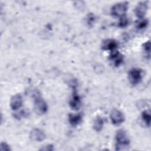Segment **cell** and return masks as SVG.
Segmentation results:
<instances>
[{
  "label": "cell",
  "mask_w": 151,
  "mask_h": 151,
  "mask_svg": "<svg viewBox=\"0 0 151 151\" xmlns=\"http://www.w3.org/2000/svg\"><path fill=\"white\" fill-rule=\"evenodd\" d=\"M116 150H124L127 148L130 143V139L127 132L123 129H119L117 131L115 136Z\"/></svg>",
  "instance_id": "6da1fadb"
},
{
  "label": "cell",
  "mask_w": 151,
  "mask_h": 151,
  "mask_svg": "<svg viewBox=\"0 0 151 151\" xmlns=\"http://www.w3.org/2000/svg\"><path fill=\"white\" fill-rule=\"evenodd\" d=\"M128 8L127 2H121L115 4L111 8V14L116 17H122L126 15Z\"/></svg>",
  "instance_id": "7a4b0ae2"
},
{
  "label": "cell",
  "mask_w": 151,
  "mask_h": 151,
  "mask_svg": "<svg viewBox=\"0 0 151 151\" xmlns=\"http://www.w3.org/2000/svg\"><path fill=\"white\" fill-rule=\"evenodd\" d=\"M142 70L137 68H133L131 69L128 73V79L132 85H137L140 83L142 80Z\"/></svg>",
  "instance_id": "3957f363"
},
{
  "label": "cell",
  "mask_w": 151,
  "mask_h": 151,
  "mask_svg": "<svg viewBox=\"0 0 151 151\" xmlns=\"http://www.w3.org/2000/svg\"><path fill=\"white\" fill-rule=\"evenodd\" d=\"M34 110L39 115L46 113L48 110L47 103L40 96L34 98Z\"/></svg>",
  "instance_id": "277c9868"
},
{
  "label": "cell",
  "mask_w": 151,
  "mask_h": 151,
  "mask_svg": "<svg viewBox=\"0 0 151 151\" xmlns=\"http://www.w3.org/2000/svg\"><path fill=\"white\" fill-rule=\"evenodd\" d=\"M110 117L112 123L114 125H119L124 120V116L123 113L119 110L116 109L111 110Z\"/></svg>",
  "instance_id": "5b68a950"
},
{
  "label": "cell",
  "mask_w": 151,
  "mask_h": 151,
  "mask_svg": "<svg viewBox=\"0 0 151 151\" xmlns=\"http://www.w3.org/2000/svg\"><path fill=\"white\" fill-rule=\"evenodd\" d=\"M148 9V4L146 1H142L138 3L134 9L136 16L139 19L144 18V17L147 12Z\"/></svg>",
  "instance_id": "8992f818"
},
{
  "label": "cell",
  "mask_w": 151,
  "mask_h": 151,
  "mask_svg": "<svg viewBox=\"0 0 151 151\" xmlns=\"http://www.w3.org/2000/svg\"><path fill=\"white\" fill-rule=\"evenodd\" d=\"M29 137L32 141L40 142L46 138V135L43 130L38 128H34L30 132Z\"/></svg>",
  "instance_id": "52a82bcc"
},
{
  "label": "cell",
  "mask_w": 151,
  "mask_h": 151,
  "mask_svg": "<svg viewBox=\"0 0 151 151\" xmlns=\"http://www.w3.org/2000/svg\"><path fill=\"white\" fill-rule=\"evenodd\" d=\"M109 60L115 67H119L123 62V56L118 51L114 50L110 52Z\"/></svg>",
  "instance_id": "ba28073f"
},
{
  "label": "cell",
  "mask_w": 151,
  "mask_h": 151,
  "mask_svg": "<svg viewBox=\"0 0 151 151\" xmlns=\"http://www.w3.org/2000/svg\"><path fill=\"white\" fill-rule=\"evenodd\" d=\"M73 88V92L72 97L70 101V106L72 109L78 110L81 105V99H80V96L78 94L76 91V86H74Z\"/></svg>",
  "instance_id": "9c48e42d"
},
{
  "label": "cell",
  "mask_w": 151,
  "mask_h": 151,
  "mask_svg": "<svg viewBox=\"0 0 151 151\" xmlns=\"http://www.w3.org/2000/svg\"><path fill=\"white\" fill-rule=\"evenodd\" d=\"M22 97L19 94H15L11 98L10 107L13 110H17L19 109L22 107Z\"/></svg>",
  "instance_id": "30bf717a"
},
{
  "label": "cell",
  "mask_w": 151,
  "mask_h": 151,
  "mask_svg": "<svg viewBox=\"0 0 151 151\" xmlns=\"http://www.w3.org/2000/svg\"><path fill=\"white\" fill-rule=\"evenodd\" d=\"M101 47L103 50H109L111 52L116 50L118 47V43L113 39H107L103 41Z\"/></svg>",
  "instance_id": "8fae6325"
},
{
  "label": "cell",
  "mask_w": 151,
  "mask_h": 151,
  "mask_svg": "<svg viewBox=\"0 0 151 151\" xmlns=\"http://www.w3.org/2000/svg\"><path fill=\"white\" fill-rule=\"evenodd\" d=\"M82 120L81 114H70L68 116V121L73 126H76L79 124Z\"/></svg>",
  "instance_id": "7c38bea8"
},
{
  "label": "cell",
  "mask_w": 151,
  "mask_h": 151,
  "mask_svg": "<svg viewBox=\"0 0 151 151\" xmlns=\"http://www.w3.org/2000/svg\"><path fill=\"white\" fill-rule=\"evenodd\" d=\"M104 126V120L100 116H97L94 119V123H93V129L95 131L99 132H100Z\"/></svg>",
  "instance_id": "4fadbf2b"
},
{
  "label": "cell",
  "mask_w": 151,
  "mask_h": 151,
  "mask_svg": "<svg viewBox=\"0 0 151 151\" xmlns=\"http://www.w3.org/2000/svg\"><path fill=\"white\" fill-rule=\"evenodd\" d=\"M141 117H142L143 122L145 123V124L147 126L150 127V122H151V116H150V111H147V110L143 111L141 114Z\"/></svg>",
  "instance_id": "5bb4252c"
},
{
  "label": "cell",
  "mask_w": 151,
  "mask_h": 151,
  "mask_svg": "<svg viewBox=\"0 0 151 151\" xmlns=\"http://www.w3.org/2000/svg\"><path fill=\"white\" fill-rule=\"evenodd\" d=\"M149 22L147 19L142 18V19H139L136 22V27L138 29H145L147 26L148 25Z\"/></svg>",
  "instance_id": "9a60e30c"
},
{
  "label": "cell",
  "mask_w": 151,
  "mask_h": 151,
  "mask_svg": "<svg viewBox=\"0 0 151 151\" xmlns=\"http://www.w3.org/2000/svg\"><path fill=\"white\" fill-rule=\"evenodd\" d=\"M128 23H129L128 18H127V17L126 15H124V16H123L120 18L118 24H119V26L120 27L123 28V27H126L128 25Z\"/></svg>",
  "instance_id": "2e32d148"
},
{
  "label": "cell",
  "mask_w": 151,
  "mask_h": 151,
  "mask_svg": "<svg viewBox=\"0 0 151 151\" xmlns=\"http://www.w3.org/2000/svg\"><path fill=\"white\" fill-rule=\"evenodd\" d=\"M143 48L144 51L147 53L149 57H150V41H147L145 42L143 44Z\"/></svg>",
  "instance_id": "e0dca14e"
},
{
  "label": "cell",
  "mask_w": 151,
  "mask_h": 151,
  "mask_svg": "<svg viewBox=\"0 0 151 151\" xmlns=\"http://www.w3.org/2000/svg\"><path fill=\"white\" fill-rule=\"evenodd\" d=\"M27 112L25 110H21L18 112L15 113V114H14V116L18 119H20L22 117H25L27 116Z\"/></svg>",
  "instance_id": "ac0fdd59"
},
{
  "label": "cell",
  "mask_w": 151,
  "mask_h": 151,
  "mask_svg": "<svg viewBox=\"0 0 151 151\" xmlns=\"http://www.w3.org/2000/svg\"><path fill=\"white\" fill-rule=\"evenodd\" d=\"M10 147L5 142H1L0 145V150L1 151H8L10 150Z\"/></svg>",
  "instance_id": "d6986e66"
},
{
  "label": "cell",
  "mask_w": 151,
  "mask_h": 151,
  "mask_svg": "<svg viewBox=\"0 0 151 151\" xmlns=\"http://www.w3.org/2000/svg\"><path fill=\"white\" fill-rule=\"evenodd\" d=\"M95 20V17L93 14H90L87 17V22L88 25L93 24Z\"/></svg>",
  "instance_id": "ffe728a7"
},
{
  "label": "cell",
  "mask_w": 151,
  "mask_h": 151,
  "mask_svg": "<svg viewBox=\"0 0 151 151\" xmlns=\"http://www.w3.org/2000/svg\"><path fill=\"white\" fill-rule=\"evenodd\" d=\"M41 150H45V151H51L54 150V146L52 145H47L42 147L40 149Z\"/></svg>",
  "instance_id": "44dd1931"
}]
</instances>
